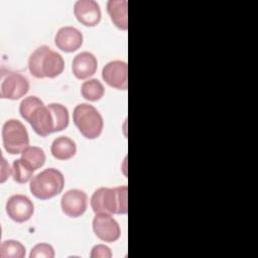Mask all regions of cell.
Wrapping results in <instances>:
<instances>
[{
	"instance_id": "cell-1",
	"label": "cell",
	"mask_w": 258,
	"mask_h": 258,
	"mask_svg": "<svg viewBox=\"0 0 258 258\" xmlns=\"http://www.w3.org/2000/svg\"><path fill=\"white\" fill-rule=\"evenodd\" d=\"M19 113L30 124L37 135L46 137L54 132V121L51 111L39 98L35 96L24 98L20 103Z\"/></svg>"
},
{
	"instance_id": "cell-2",
	"label": "cell",
	"mask_w": 258,
	"mask_h": 258,
	"mask_svg": "<svg viewBox=\"0 0 258 258\" xmlns=\"http://www.w3.org/2000/svg\"><path fill=\"white\" fill-rule=\"evenodd\" d=\"M127 194L128 188L126 185L100 187L92 195L91 208L95 214H127Z\"/></svg>"
},
{
	"instance_id": "cell-3",
	"label": "cell",
	"mask_w": 258,
	"mask_h": 258,
	"mask_svg": "<svg viewBox=\"0 0 258 258\" xmlns=\"http://www.w3.org/2000/svg\"><path fill=\"white\" fill-rule=\"evenodd\" d=\"M28 69L30 74L37 79H53L63 72L64 60L49 46L41 45L30 54Z\"/></svg>"
},
{
	"instance_id": "cell-4",
	"label": "cell",
	"mask_w": 258,
	"mask_h": 258,
	"mask_svg": "<svg viewBox=\"0 0 258 258\" xmlns=\"http://www.w3.org/2000/svg\"><path fill=\"white\" fill-rule=\"evenodd\" d=\"M64 186L63 174L56 168L43 169L30 179L29 190L38 200H49L60 194Z\"/></svg>"
},
{
	"instance_id": "cell-5",
	"label": "cell",
	"mask_w": 258,
	"mask_h": 258,
	"mask_svg": "<svg viewBox=\"0 0 258 258\" xmlns=\"http://www.w3.org/2000/svg\"><path fill=\"white\" fill-rule=\"evenodd\" d=\"M73 120L81 134L87 139H96L103 131V117L90 104L82 103L77 105L73 112Z\"/></svg>"
},
{
	"instance_id": "cell-6",
	"label": "cell",
	"mask_w": 258,
	"mask_h": 258,
	"mask_svg": "<svg viewBox=\"0 0 258 258\" xmlns=\"http://www.w3.org/2000/svg\"><path fill=\"white\" fill-rule=\"evenodd\" d=\"M2 139L5 150L10 154H19L29 145V136L25 126L16 119H9L4 123Z\"/></svg>"
},
{
	"instance_id": "cell-7",
	"label": "cell",
	"mask_w": 258,
	"mask_h": 258,
	"mask_svg": "<svg viewBox=\"0 0 258 258\" xmlns=\"http://www.w3.org/2000/svg\"><path fill=\"white\" fill-rule=\"evenodd\" d=\"M29 91V83L27 79L19 73L2 72L0 97L2 99L18 100L24 97Z\"/></svg>"
},
{
	"instance_id": "cell-8",
	"label": "cell",
	"mask_w": 258,
	"mask_h": 258,
	"mask_svg": "<svg viewBox=\"0 0 258 258\" xmlns=\"http://www.w3.org/2000/svg\"><path fill=\"white\" fill-rule=\"evenodd\" d=\"M92 226L95 235L104 242L113 243L121 236L118 222L109 214H96Z\"/></svg>"
},
{
	"instance_id": "cell-9",
	"label": "cell",
	"mask_w": 258,
	"mask_h": 258,
	"mask_svg": "<svg viewBox=\"0 0 258 258\" xmlns=\"http://www.w3.org/2000/svg\"><path fill=\"white\" fill-rule=\"evenodd\" d=\"M61 211L70 218H79L88 207V196L84 190L73 188L67 190L60 199Z\"/></svg>"
},
{
	"instance_id": "cell-10",
	"label": "cell",
	"mask_w": 258,
	"mask_h": 258,
	"mask_svg": "<svg viewBox=\"0 0 258 258\" xmlns=\"http://www.w3.org/2000/svg\"><path fill=\"white\" fill-rule=\"evenodd\" d=\"M8 217L16 223H24L33 216L34 205L24 195L11 196L5 206Z\"/></svg>"
},
{
	"instance_id": "cell-11",
	"label": "cell",
	"mask_w": 258,
	"mask_h": 258,
	"mask_svg": "<svg viewBox=\"0 0 258 258\" xmlns=\"http://www.w3.org/2000/svg\"><path fill=\"white\" fill-rule=\"evenodd\" d=\"M103 80L112 88L127 90L128 88V66L123 60L109 61L102 70Z\"/></svg>"
},
{
	"instance_id": "cell-12",
	"label": "cell",
	"mask_w": 258,
	"mask_h": 258,
	"mask_svg": "<svg viewBox=\"0 0 258 258\" xmlns=\"http://www.w3.org/2000/svg\"><path fill=\"white\" fill-rule=\"evenodd\" d=\"M77 20L85 26L93 27L99 24L102 17L100 5L94 0H78L74 5Z\"/></svg>"
},
{
	"instance_id": "cell-13",
	"label": "cell",
	"mask_w": 258,
	"mask_h": 258,
	"mask_svg": "<svg viewBox=\"0 0 258 258\" xmlns=\"http://www.w3.org/2000/svg\"><path fill=\"white\" fill-rule=\"evenodd\" d=\"M55 45L64 52H74L83 44L82 32L74 26L60 27L54 37Z\"/></svg>"
},
{
	"instance_id": "cell-14",
	"label": "cell",
	"mask_w": 258,
	"mask_h": 258,
	"mask_svg": "<svg viewBox=\"0 0 258 258\" xmlns=\"http://www.w3.org/2000/svg\"><path fill=\"white\" fill-rule=\"evenodd\" d=\"M98 60L96 56L89 51L78 53L72 62V72L79 80H86L94 76L97 72Z\"/></svg>"
},
{
	"instance_id": "cell-15",
	"label": "cell",
	"mask_w": 258,
	"mask_h": 258,
	"mask_svg": "<svg viewBox=\"0 0 258 258\" xmlns=\"http://www.w3.org/2000/svg\"><path fill=\"white\" fill-rule=\"evenodd\" d=\"M50 152L52 156L58 160H68L77 153V145L70 137L58 136L52 141Z\"/></svg>"
},
{
	"instance_id": "cell-16",
	"label": "cell",
	"mask_w": 258,
	"mask_h": 258,
	"mask_svg": "<svg viewBox=\"0 0 258 258\" xmlns=\"http://www.w3.org/2000/svg\"><path fill=\"white\" fill-rule=\"evenodd\" d=\"M107 11L112 22L121 30H127V1L126 0H109Z\"/></svg>"
},
{
	"instance_id": "cell-17",
	"label": "cell",
	"mask_w": 258,
	"mask_h": 258,
	"mask_svg": "<svg viewBox=\"0 0 258 258\" xmlns=\"http://www.w3.org/2000/svg\"><path fill=\"white\" fill-rule=\"evenodd\" d=\"M21 159L28 168L35 171L44 165L46 156L42 148L37 146H27L21 152Z\"/></svg>"
},
{
	"instance_id": "cell-18",
	"label": "cell",
	"mask_w": 258,
	"mask_h": 258,
	"mask_svg": "<svg viewBox=\"0 0 258 258\" xmlns=\"http://www.w3.org/2000/svg\"><path fill=\"white\" fill-rule=\"evenodd\" d=\"M81 94L84 99L90 102H96L103 98L105 88L103 84L97 79L85 81L81 86Z\"/></svg>"
},
{
	"instance_id": "cell-19",
	"label": "cell",
	"mask_w": 258,
	"mask_h": 258,
	"mask_svg": "<svg viewBox=\"0 0 258 258\" xmlns=\"http://www.w3.org/2000/svg\"><path fill=\"white\" fill-rule=\"evenodd\" d=\"M51 111L53 121H54V132L62 131L69 126L70 115L68 109L58 103H51L47 105Z\"/></svg>"
},
{
	"instance_id": "cell-20",
	"label": "cell",
	"mask_w": 258,
	"mask_h": 258,
	"mask_svg": "<svg viewBox=\"0 0 258 258\" xmlns=\"http://www.w3.org/2000/svg\"><path fill=\"white\" fill-rule=\"evenodd\" d=\"M25 252L24 245L15 240H6L0 246L1 258H24Z\"/></svg>"
},
{
	"instance_id": "cell-21",
	"label": "cell",
	"mask_w": 258,
	"mask_h": 258,
	"mask_svg": "<svg viewBox=\"0 0 258 258\" xmlns=\"http://www.w3.org/2000/svg\"><path fill=\"white\" fill-rule=\"evenodd\" d=\"M33 170L28 168L21 158L15 159L12 163V176L18 183H26L33 176Z\"/></svg>"
},
{
	"instance_id": "cell-22",
	"label": "cell",
	"mask_w": 258,
	"mask_h": 258,
	"mask_svg": "<svg viewBox=\"0 0 258 258\" xmlns=\"http://www.w3.org/2000/svg\"><path fill=\"white\" fill-rule=\"evenodd\" d=\"M55 255L54 249L50 244L39 243L36 244L30 251V258H53Z\"/></svg>"
},
{
	"instance_id": "cell-23",
	"label": "cell",
	"mask_w": 258,
	"mask_h": 258,
	"mask_svg": "<svg viewBox=\"0 0 258 258\" xmlns=\"http://www.w3.org/2000/svg\"><path fill=\"white\" fill-rule=\"evenodd\" d=\"M90 256L91 258H111L112 252L108 246L99 244L93 247Z\"/></svg>"
},
{
	"instance_id": "cell-24",
	"label": "cell",
	"mask_w": 258,
	"mask_h": 258,
	"mask_svg": "<svg viewBox=\"0 0 258 258\" xmlns=\"http://www.w3.org/2000/svg\"><path fill=\"white\" fill-rule=\"evenodd\" d=\"M1 178H0V182L3 183L10 175V173H12V169H10L9 164L6 162V160L4 159V157H1Z\"/></svg>"
}]
</instances>
